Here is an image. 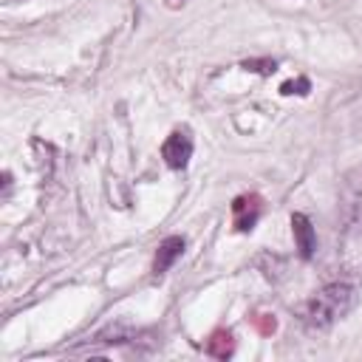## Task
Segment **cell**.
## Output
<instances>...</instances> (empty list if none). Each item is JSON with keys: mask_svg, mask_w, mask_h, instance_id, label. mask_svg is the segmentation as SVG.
<instances>
[{"mask_svg": "<svg viewBox=\"0 0 362 362\" xmlns=\"http://www.w3.org/2000/svg\"><path fill=\"white\" fill-rule=\"evenodd\" d=\"M351 305H354V288L348 283H331L308 300L305 320H308V325L322 328V325H331L334 320L345 317L351 311Z\"/></svg>", "mask_w": 362, "mask_h": 362, "instance_id": "cell-1", "label": "cell"}, {"mask_svg": "<svg viewBox=\"0 0 362 362\" xmlns=\"http://www.w3.org/2000/svg\"><path fill=\"white\" fill-rule=\"evenodd\" d=\"M339 218L345 226L362 223V167L351 170L339 187Z\"/></svg>", "mask_w": 362, "mask_h": 362, "instance_id": "cell-2", "label": "cell"}, {"mask_svg": "<svg viewBox=\"0 0 362 362\" xmlns=\"http://www.w3.org/2000/svg\"><path fill=\"white\" fill-rule=\"evenodd\" d=\"M161 158L167 161V167L173 170H184L187 161L192 158V139L187 130H175L167 136V141L161 144Z\"/></svg>", "mask_w": 362, "mask_h": 362, "instance_id": "cell-3", "label": "cell"}, {"mask_svg": "<svg viewBox=\"0 0 362 362\" xmlns=\"http://www.w3.org/2000/svg\"><path fill=\"white\" fill-rule=\"evenodd\" d=\"M260 212H263V198L260 195H255V192L238 195L232 201V223H235V229L238 232H249L257 223Z\"/></svg>", "mask_w": 362, "mask_h": 362, "instance_id": "cell-4", "label": "cell"}, {"mask_svg": "<svg viewBox=\"0 0 362 362\" xmlns=\"http://www.w3.org/2000/svg\"><path fill=\"white\" fill-rule=\"evenodd\" d=\"M291 232H294V243H297L300 255L308 260V257L317 252V232H314L308 215L294 212V215H291Z\"/></svg>", "mask_w": 362, "mask_h": 362, "instance_id": "cell-5", "label": "cell"}, {"mask_svg": "<svg viewBox=\"0 0 362 362\" xmlns=\"http://www.w3.org/2000/svg\"><path fill=\"white\" fill-rule=\"evenodd\" d=\"M181 252H184V238L173 235V238L161 240V246H158V252H156V260H153V272H156V274H164V272L181 257Z\"/></svg>", "mask_w": 362, "mask_h": 362, "instance_id": "cell-6", "label": "cell"}, {"mask_svg": "<svg viewBox=\"0 0 362 362\" xmlns=\"http://www.w3.org/2000/svg\"><path fill=\"white\" fill-rule=\"evenodd\" d=\"M232 351H235V342H232V334H229V331L218 328V331L209 334V339H206V354H209V356L226 359V356H232Z\"/></svg>", "mask_w": 362, "mask_h": 362, "instance_id": "cell-7", "label": "cell"}, {"mask_svg": "<svg viewBox=\"0 0 362 362\" xmlns=\"http://www.w3.org/2000/svg\"><path fill=\"white\" fill-rule=\"evenodd\" d=\"M255 325L260 328V334H272L277 322H274V317H269V314H257V317H255Z\"/></svg>", "mask_w": 362, "mask_h": 362, "instance_id": "cell-8", "label": "cell"}, {"mask_svg": "<svg viewBox=\"0 0 362 362\" xmlns=\"http://www.w3.org/2000/svg\"><path fill=\"white\" fill-rule=\"evenodd\" d=\"M294 88H303V90H308V79H300V82H286L280 90H283V93H294ZM297 93H300V90H297Z\"/></svg>", "mask_w": 362, "mask_h": 362, "instance_id": "cell-9", "label": "cell"}]
</instances>
